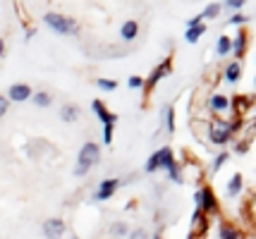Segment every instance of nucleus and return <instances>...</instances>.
Listing matches in <instances>:
<instances>
[{"mask_svg": "<svg viewBox=\"0 0 256 239\" xmlns=\"http://www.w3.org/2000/svg\"><path fill=\"white\" fill-rule=\"evenodd\" d=\"M98 160H100V146L98 144H94V141H86V144L82 146V151H79L74 175H77V177L89 175L91 168H94V165H98Z\"/></svg>", "mask_w": 256, "mask_h": 239, "instance_id": "f257e3e1", "label": "nucleus"}, {"mask_svg": "<svg viewBox=\"0 0 256 239\" xmlns=\"http://www.w3.org/2000/svg\"><path fill=\"white\" fill-rule=\"evenodd\" d=\"M44 22L60 36H74L79 34V24L77 19H72V17H67V14H60V12H46Z\"/></svg>", "mask_w": 256, "mask_h": 239, "instance_id": "f03ea898", "label": "nucleus"}, {"mask_svg": "<svg viewBox=\"0 0 256 239\" xmlns=\"http://www.w3.org/2000/svg\"><path fill=\"white\" fill-rule=\"evenodd\" d=\"M206 134H208V139H211V144H216V146H225V144L232 139V127H230V122L223 120V117H213V120H208Z\"/></svg>", "mask_w": 256, "mask_h": 239, "instance_id": "7ed1b4c3", "label": "nucleus"}, {"mask_svg": "<svg viewBox=\"0 0 256 239\" xmlns=\"http://www.w3.org/2000/svg\"><path fill=\"white\" fill-rule=\"evenodd\" d=\"M158 153V168L160 170H166L168 175H170V180L172 182H182V170H180L178 160H175V153H172V148L170 146H163L160 151H156Z\"/></svg>", "mask_w": 256, "mask_h": 239, "instance_id": "20e7f679", "label": "nucleus"}, {"mask_svg": "<svg viewBox=\"0 0 256 239\" xmlns=\"http://www.w3.org/2000/svg\"><path fill=\"white\" fill-rule=\"evenodd\" d=\"M194 201H196V208H199L201 213H206V216L218 211V199H216V194H213L211 187H201V189H196Z\"/></svg>", "mask_w": 256, "mask_h": 239, "instance_id": "39448f33", "label": "nucleus"}, {"mask_svg": "<svg viewBox=\"0 0 256 239\" xmlns=\"http://www.w3.org/2000/svg\"><path fill=\"white\" fill-rule=\"evenodd\" d=\"M118 189H120V180L108 177V180H103V182L98 184V189H96V194H94V199H96V201H108Z\"/></svg>", "mask_w": 256, "mask_h": 239, "instance_id": "423d86ee", "label": "nucleus"}, {"mask_svg": "<svg viewBox=\"0 0 256 239\" xmlns=\"http://www.w3.org/2000/svg\"><path fill=\"white\" fill-rule=\"evenodd\" d=\"M44 235L46 239H62L65 235V223L60 218H48L44 223Z\"/></svg>", "mask_w": 256, "mask_h": 239, "instance_id": "0eeeda50", "label": "nucleus"}, {"mask_svg": "<svg viewBox=\"0 0 256 239\" xmlns=\"http://www.w3.org/2000/svg\"><path fill=\"white\" fill-rule=\"evenodd\" d=\"M170 69H172L170 60H163V62H160V65H158V67L148 74V79H144V86H146V89H154L158 81H163V77H168V74H170Z\"/></svg>", "mask_w": 256, "mask_h": 239, "instance_id": "6e6552de", "label": "nucleus"}, {"mask_svg": "<svg viewBox=\"0 0 256 239\" xmlns=\"http://www.w3.org/2000/svg\"><path fill=\"white\" fill-rule=\"evenodd\" d=\"M8 96H10V101H14V103H24V101L32 98L34 91L29 89V84H12Z\"/></svg>", "mask_w": 256, "mask_h": 239, "instance_id": "1a4fd4ad", "label": "nucleus"}, {"mask_svg": "<svg viewBox=\"0 0 256 239\" xmlns=\"http://www.w3.org/2000/svg\"><path fill=\"white\" fill-rule=\"evenodd\" d=\"M252 105H254V98H252V96H234L232 101H230V108L237 113V117H240V120L244 117V113L252 108Z\"/></svg>", "mask_w": 256, "mask_h": 239, "instance_id": "9d476101", "label": "nucleus"}, {"mask_svg": "<svg viewBox=\"0 0 256 239\" xmlns=\"http://www.w3.org/2000/svg\"><path fill=\"white\" fill-rule=\"evenodd\" d=\"M91 108H94V113L100 117V122H103V125H115V120H118V117H115V113H110V110L103 105V101H94Z\"/></svg>", "mask_w": 256, "mask_h": 239, "instance_id": "9b49d317", "label": "nucleus"}, {"mask_svg": "<svg viewBox=\"0 0 256 239\" xmlns=\"http://www.w3.org/2000/svg\"><path fill=\"white\" fill-rule=\"evenodd\" d=\"M242 237V230L232 225V223H220L218 225V239H240Z\"/></svg>", "mask_w": 256, "mask_h": 239, "instance_id": "f8f14e48", "label": "nucleus"}, {"mask_svg": "<svg viewBox=\"0 0 256 239\" xmlns=\"http://www.w3.org/2000/svg\"><path fill=\"white\" fill-rule=\"evenodd\" d=\"M208 108H211L213 113H225L230 108V98L223 96V93H213L211 98H208Z\"/></svg>", "mask_w": 256, "mask_h": 239, "instance_id": "ddd939ff", "label": "nucleus"}, {"mask_svg": "<svg viewBox=\"0 0 256 239\" xmlns=\"http://www.w3.org/2000/svg\"><path fill=\"white\" fill-rule=\"evenodd\" d=\"M246 41H249V36H246L244 29H240V34L232 38V53L237 57H242L246 53Z\"/></svg>", "mask_w": 256, "mask_h": 239, "instance_id": "4468645a", "label": "nucleus"}, {"mask_svg": "<svg viewBox=\"0 0 256 239\" xmlns=\"http://www.w3.org/2000/svg\"><path fill=\"white\" fill-rule=\"evenodd\" d=\"M223 77L228 84H234V81H240V77H242V65H240V60L237 62H230L228 67H225Z\"/></svg>", "mask_w": 256, "mask_h": 239, "instance_id": "2eb2a0df", "label": "nucleus"}, {"mask_svg": "<svg viewBox=\"0 0 256 239\" xmlns=\"http://www.w3.org/2000/svg\"><path fill=\"white\" fill-rule=\"evenodd\" d=\"M206 34V24H196V26H187V31H184V41H190V43H196L201 36Z\"/></svg>", "mask_w": 256, "mask_h": 239, "instance_id": "dca6fc26", "label": "nucleus"}, {"mask_svg": "<svg viewBox=\"0 0 256 239\" xmlns=\"http://www.w3.org/2000/svg\"><path fill=\"white\" fill-rule=\"evenodd\" d=\"M60 117L65 120V122H77L79 120V108L77 105H72V103H67L60 108Z\"/></svg>", "mask_w": 256, "mask_h": 239, "instance_id": "f3484780", "label": "nucleus"}, {"mask_svg": "<svg viewBox=\"0 0 256 239\" xmlns=\"http://www.w3.org/2000/svg\"><path fill=\"white\" fill-rule=\"evenodd\" d=\"M120 34H122L124 41H134V38H136V34H139V24L134 22V19L124 22V24H122V29H120Z\"/></svg>", "mask_w": 256, "mask_h": 239, "instance_id": "a211bd4d", "label": "nucleus"}, {"mask_svg": "<svg viewBox=\"0 0 256 239\" xmlns=\"http://www.w3.org/2000/svg\"><path fill=\"white\" fill-rule=\"evenodd\" d=\"M242 187H244V180H242V175L237 172L230 177V182H228V196H237V194L242 192Z\"/></svg>", "mask_w": 256, "mask_h": 239, "instance_id": "6ab92c4d", "label": "nucleus"}, {"mask_svg": "<svg viewBox=\"0 0 256 239\" xmlns=\"http://www.w3.org/2000/svg\"><path fill=\"white\" fill-rule=\"evenodd\" d=\"M216 53L223 57L228 53H232V38H228V36H220L218 38V43H216Z\"/></svg>", "mask_w": 256, "mask_h": 239, "instance_id": "aec40b11", "label": "nucleus"}, {"mask_svg": "<svg viewBox=\"0 0 256 239\" xmlns=\"http://www.w3.org/2000/svg\"><path fill=\"white\" fill-rule=\"evenodd\" d=\"M220 7H223L220 2H211V5H208V7L199 14V19L204 22V19H213V17H218V14H220Z\"/></svg>", "mask_w": 256, "mask_h": 239, "instance_id": "412c9836", "label": "nucleus"}, {"mask_svg": "<svg viewBox=\"0 0 256 239\" xmlns=\"http://www.w3.org/2000/svg\"><path fill=\"white\" fill-rule=\"evenodd\" d=\"M127 232H130V228H127V223H124V220L112 223V228H110V235H112V237H124Z\"/></svg>", "mask_w": 256, "mask_h": 239, "instance_id": "4be33fe9", "label": "nucleus"}, {"mask_svg": "<svg viewBox=\"0 0 256 239\" xmlns=\"http://www.w3.org/2000/svg\"><path fill=\"white\" fill-rule=\"evenodd\" d=\"M32 98H34V103H36L38 108H48V105H50V93H46V91L34 93Z\"/></svg>", "mask_w": 256, "mask_h": 239, "instance_id": "5701e85b", "label": "nucleus"}, {"mask_svg": "<svg viewBox=\"0 0 256 239\" xmlns=\"http://www.w3.org/2000/svg\"><path fill=\"white\" fill-rule=\"evenodd\" d=\"M166 127H168V132H175V108L172 105L166 108Z\"/></svg>", "mask_w": 256, "mask_h": 239, "instance_id": "b1692460", "label": "nucleus"}, {"mask_svg": "<svg viewBox=\"0 0 256 239\" xmlns=\"http://www.w3.org/2000/svg\"><path fill=\"white\" fill-rule=\"evenodd\" d=\"M228 158H230V153H218V156H216V158H213V168H211V172H218L220 170V168H223L225 163H228Z\"/></svg>", "mask_w": 256, "mask_h": 239, "instance_id": "393cba45", "label": "nucleus"}, {"mask_svg": "<svg viewBox=\"0 0 256 239\" xmlns=\"http://www.w3.org/2000/svg\"><path fill=\"white\" fill-rule=\"evenodd\" d=\"M96 86H98L100 91H115V89H118V81H112V79H98V81H96Z\"/></svg>", "mask_w": 256, "mask_h": 239, "instance_id": "a878e982", "label": "nucleus"}, {"mask_svg": "<svg viewBox=\"0 0 256 239\" xmlns=\"http://www.w3.org/2000/svg\"><path fill=\"white\" fill-rule=\"evenodd\" d=\"M144 170L148 172V175H151V172H156V170H158V153H154V156H151V158L146 160Z\"/></svg>", "mask_w": 256, "mask_h": 239, "instance_id": "bb28decb", "label": "nucleus"}, {"mask_svg": "<svg viewBox=\"0 0 256 239\" xmlns=\"http://www.w3.org/2000/svg\"><path fill=\"white\" fill-rule=\"evenodd\" d=\"M112 127L115 125H103V141H106V146L112 144Z\"/></svg>", "mask_w": 256, "mask_h": 239, "instance_id": "cd10ccee", "label": "nucleus"}, {"mask_svg": "<svg viewBox=\"0 0 256 239\" xmlns=\"http://www.w3.org/2000/svg\"><path fill=\"white\" fill-rule=\"evenodd\" d=\"M130 89H144V79L142 77H130Z\"/></svg>", "mask_w": 256, "mask_h": 239, "instance_id": "c85d7f7f", "label": "nucleus"}, {"mask_svg": "<svg viewBox=\"0 0 256 239\" xmlns=\"http://www.w3.org/2000/svg\"><path fill=\"white\" fill-rule=\"evenodd\" d=\"M225 7H230V10H242V5H244V0H228L223 2Z\"/></svg>", "mask_w": 256, "mask_h": 239, "instance_id": "c756f323", "label": "nucleus"}, {"mask_svg": "<svg viewBox=\"0 0 256 239\" xmlns=\"http://www.w3.org/2000/svg\"><path fill=\"white\" fill-rule=\"evenodd\" d=\"M8 105H10V101H8L5 96H0V117H2L5 113H8Z\"/></svg>", "mask_w": 256, "mask_h": 239, "instance_id": "7c9ffc66", "label": "nucleus"}, {"mask_svg": "<svg viewBox=\"0 0 256 239\" xmlns=\"http://www.w3.org/2000/svg\"><path fill=\"white\" fill-rule=\"evenodd\" d=\"M130 239H148V235H146L144 230H134L132 235H130Z\"/></svg>", "mask_w": 256, "mask_h": 239, "instance_id": "2f4dec72", "label": "nucleus"}, {"mask_svg": "<svg viewBox=\"0 0 256 239\" xmlns=\"http://www.w3.org/2000/svg\"><path fill=\"white\" fill-rule=\"evenodd\" d=\"M244 22H246V17L242 14V12H240V14H234L232 19H230V24H237V26H240V24H244Z\"/></svg>", "mask_w": 256, "mask_h": 239, "instance_id": "473e14b6", "label": "nucleus"}, {"mask_svg": "<svg viewBox=\"0 0 256 239\" xmlns=\"http://www.w3.org/2000/svg\"><path fill=\"white\" fill-rule=\"evenodd\" d=\"M5 55V41H2V38H0V57Z\"/></svg>", "mask_w": 256, "mask_h": 239, "instance_id": "72a5a7b5", "label": "nucleus"}, {"mask_svg": "<svg viewBox=\"0 0 256 239\" xmlns=\"http://www.w3.org/2000/svg\"><path fill=\"white\" fill-rule=\"evenodd\" d=\"M154 239H160V235H156V237H154Z\"/></svg>", "mask_w": 256, "mask_h": 239, "instance_id": "f704fd0d", "label": "nucleus"}]
</instances>
